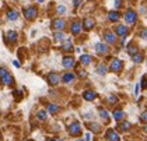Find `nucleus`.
<instances>
[{
    "instance_id": "f257e3e1",
    "label": "nucleus",
    "mask_w": 147,
    "mask_h": 141,
    "mask_svg": "<svg viewBox=\"0 0 147 141\" xmlns=\"http://www.w3.org/2000/svg\"><path fill=\"white\" fill-rule=\"evenodd\" d=\"M0 83L1 84H6V85H11L13 83H14L13 76L9 73V70L4 68V67H0Z\"/></svg>"
},
{
    "instance_id": "c756f323",
    "label": "nucleus",
    "mask_w": 147,
    "mask_h": 141,
    "mask_svg": "<svg viewBox=\"0 0 147 141\" xmlns=\"http://www.w3.org/2000/svg\"><path fill=\"white\" fill-rule=\"evenodd\" d=\"M100 116H101L105 122H108V112H107L104 108H100Z\"/></svg>"
},
{
    "instance_id": "49530a36",
    "label": "nucleus",
    "mask_w": 147,
    "mask_h": 141,
    "mask_svg": "<svg viewBox=\"0 0 147 141\" xmlns=\"http://www.w3.org/2000/svg\"><path fill=\"white\" fill-rule=\"evenodd\" d=\"M76 141H86V140H83V138H79V140H76Z\"/></svg>"
},
{
    "instance_id": "f704fd0d",
    "label": "nucleus",
    "mask_w": 147,
    "mask_h": 141,
    "mask_svg": "<svg viewBox=\"0 0 147 141\" xmlns=\"http://www.w3.org/2000/svg\"><path fill=\"white\" fill-rule=\"evenodd\" d=\"M140 38H143V39H147V28H143V30L140 31Z\"/></svg>"
},
{
    "instance_id": "9d476101",
    "label": "nucleus",
    "mask_w": 147,
    "mask_h": 141,
    "mask_svg": "<svg viewBox=\"0 0 147 141\" xmlns=\"http://www.w3.org/2000/svg\"><path fill=\"white\" fill-rule=\"evenodd\" d=\"M104 38L107 44H115L116 42V34L111 32V31H105L104 32Z\"/></svg>"
},
{
    "instance_id": "8fccbe9b",
    "label": "nucleus",
    "mask_w": 147,
    "mask_h": 141,
    "mask_svg": "<svg viewBox=\"0 0 147 141\" xmlns=\"http://www.w3.org/2000/svg\"><path fill=\"white\" fill-rule=\"evenodd\" d=\"M27 141H32V140H27Z\"/></svg>"
},
{
    "instance_id": "6e6552de",
    "label": "nucleus",
    "mask_w": 147,
    "mask_h": 141,
    "mask_svg": "<svg viewBox=\"0 0 147 141\" xmlns=\"http://www.w3.org/2000/svg\"><path fill=\"white\" fill-rule=\"evenodd\" d=\"M95 50H97V53H100V54H107L109 52V46L107 44L98 42V44H95Z\"/></svg>"
},
{
    "instance_id": "bb28decb",
    "label": "nucleus",
    "mask_w": 147,
    "mask_h": 141,
    "mask_svg": "<svg viewBox=\"0 0 147 141\" xmlns=\"http://www.w3.org/2000/svg\"><path fill=\"white\" fill-rule=\"evenodd\" d=\"M107 71H108V67L104 64V63L100 64V66H97V73H98L100 76H105V74H107Z\"/></svg>"
},
{
    "instance_id": "b1692460",
    "label": "nucleus",
    "mask_w": 147,
    "mask_h": 141,
    "mask_svg": "<svg viewBox=\"0 0 147 141\" xmlns=\"http://www.w3.org/2000/svg\"><path fill=\"white\" fill-rule=\"evenodd\" d=\"M62 49H63L65 52H71V50H73V44H71V41L66 39V41L63 42V45H62Z\"/></svg>"
},
{
    "instance_id": "9b49d317",
    "label": "nucleus",
    "mask_w": 147,
    "mask_h": 141,
    "mask_svg": "<svg viewBox=\"0 0 147 141\" xmlns=\"http://www.w3.org/2000/svg\"><path fill=\"white\" fill-rule=\"evenodd\" d=\"M129 32V30H127V27H125V25H116L115 27V34L116 35H119V36H126Z\"/></svg>"
},
{
    "instance_id": "2eb2a0df",
    "label": "nucleus",
    "mask_w": 147,
    "mask_h": 141,
    "mask_svg": "<svg viewBox=\"0 0 147 141\" xmlns=\"http://www.w3.org/2000/svg\"><path fill=\"white\" fill-rule=\"evenodd\" d=\"M95 25V21H94V18H90V17H87V18H84V21H83V27H84V30H87V31H90L91 28Z\"/></svg>"
},
{
    "instance_id": "f8f14e48",
    "label": "nucleus",
    "mask_w": 147,
    "mask_h": 141,
    "mask_svg": "<svg viewBox=\"0 0 147 141\" xmlns=\"http://www.w3.org/2000/svg\"><path fill=\"white\" fill-rule=\"evenodd\" d=\"M81 22L79 21H76V22H73L71 24V27H70V32L73 34V35H79L80 32H81Z\"/></svg>"
},
{
    "instance_id": "37998d69",
    "label": "nucleus",
    "mask_w": 147,
    "mask_h": 141,
    "mask_svg": "<svg viewBox=\"0 0 147 141\" xmlns=\"http://www.w3.org/2000/svg\"><path fill=\"white\" fill-rule=\"evenodd\" d=\"M90 138H91L90 133H87V134H86V141H90Z\"/></svg>"
},
{
    "instance_id": "a19ab883",
    "label": "nucleus",
    "mask_w": 147,
    "mask_h": 141,
    "mask_svg": "<svg viewBox=\"0 0 147 141\" xmlns=\"http://www.w3.org/2000/svg\"><path fill=\"white\" fill-rule=\"evenodd\" d=\"M139 84H136V88H135V97H137V95H139Z\"/></svg>"
},
{
    "instance_id": "4be33fe9",
    "label": "nucleus",
    "mask_w": 147,
    "mask_h": 141,
    "mask_svg": "<svg viewBox=\"0 0 147 141\" xmlns=\"http://www.w3.org/2000/svg\"><path fill=\"white\" fill-rule=\"evenodd\" d=\"M18 18V11L17 10H9L7 11V20L10 21H16Z\"/></svg>"
},
{
    "instance_id": "a18cd8bd",
    "label": "nucleus",
    "mask_w": 147,
    "mask_h": 141,
    "mask_svg": "<svg viewBox=\"0 0 147 141\" xmlns=\"http://www.w3.org/2000/svg\"><path fill=\"white\" fill-rule=\"evenodd\" d=\"M144 133L147 134V123H146V126H144Z\"/></svg>"
},
{
    "instance_id": "a211bd4d",
    "label": "nucleus",
    "mask_w": 147,
    "mask_h": 141,
    "mask_svg": "<svg viewBox=\"0 0 147 141\" xmlns=\"http://www.w3.org/2000/svg\"><path fill=\"white\" fill-rule=\"evenodd\" d=\"M119 18H121V13H119V11H109V13H108V20H109V21L116 22Z\"/></svg>"
},
{
    "instance_id": "cd10ccee",
    "label": "nucleus",
    "mask_w": 147,
    "mask_h": 141,
    "mask_svg": "<svg viewBox=\"0 0 147 141\" xmlns=\"http://www.w3.org/2000/svg\"><path fill=\"white\" fill-rule=\"evenodd\" d=\"M132 60H133L135 63H142V62H143V54L137 52L136 54H133V56H132Z\"/></svg>"
},
{
    "instance_id": "412c9836",
    "label": "nucleus",
    "mask_w": 147,
    "mask_h": 141,
    "mask_svg": "<svg viewBox=\"0 0 147 141\" xmlns=\"http://www.w3.org/2000/svg\"><path fill=\"white\" fill-rule=\"evenodd\" d=\"M59 110H60V108H59L57 105H55V103H49V105L46 106V112H49L51 115H56Z\"/></svg>"
},
{
    "instance_id": "f03ea898",
    "label": "nucleus",
    "mask_w": 147,
    "mask_h": 141,
    "mask_svg": "<svg viewBox=\"0 0 147 141\" xmlns=\"http://www.w3.org/2000/svg\"><path fill=\"white\" fill-rule=\"evenodd\" d=\"M123 68V62L121 59H112L111 62V66H109V70L112 73H121Z\"/></svg>"
},
{
    "instance_id": "dca6fc26",
    "label": "nucleus",
    "mask_w": 147,
    "mask_h": 141,
    "mask_svg": "<svg viewBox=\"0 0 147 141\" xmlns=\"http://www.w3.org/2000/svg\"><path fill=\"white\" fill-rule=\"evenodd\" d=\"M6 39L9 44H16L17 42V32L16 31H9L6 34Z\"/></svg>"
},
{
    "instance_id": "5701e85b",
    "label": "nucleus",
    "mask_w": 147,
    "mask_h": 141,
    "mask_svg": "<svg viewBox=\"0 0 147 141\" xmlns=\"http://www.w3.org/2000/svg\"><path fill=\"white\" fill-rule=\"evenodd\" d=\"M36 119L41 120V122H45V120L48 119V113H46V110H44V109L38 110V112H36Z\"/></svg>"
},
{
    "instance_id": "aec40b11",
    "label": "nucleus",
    "mask_w": 147,
    "mask_h": 141,
    "mask_svg": "<svg viewBox=\"0 0 147 141\" xmlns=\"http://www.w3.org/2000/svg\"><path fill=\"white\" fill-rule=\"evenodd\" d=\"M91 60H92V57L90 54H81L80 56V63L83 66H88L91 63Z\"/></svg>"
},
{
    "instance_id": "ddd939ff",
    "label": "nucleus",
    "mask_w": 147,
    "mask_h": 141,
    "mask_svg": "<svg viewBox=\"0 0 147 141\" xmlns=\"http://www.w3.org/2000/svg\"><path fill=\"white\" fill-rule=\"evenodd\" d=\"M83 98L86 101H94L97 98V92L95 91H91V89H87V91L83 92Z\"/></svg>"
},
{
    "instance_id": "58836bf2",
    "label": "nucleus",
    "mask_w": 147,
    "mask_h": 141,
    "mask_svg": "<svg viewBox=\"0 0 147 141\" xmlns=\"http://www.w3.org/2000/svg\"><path fill=\"white\" fill-rule=\"evenodd\" d=\"M121 6H122V0H115V7L119 9Z\"/></svg>"
},
{
    "instance_id": "0eeeda50",
    "label": "nucleus",
    "mask_w": 147,
    "mask_h": 141,
    "mask_svg": "<svg viewBox=\"0 0 147 141\" xmlns=\"http://www.w3.org/2000/svg\"><path fill=\"white\" fill-rule=\"evenodd\" d=\"M65 27H66V21H65L63 18H56V20L52 21V28H53V30L62 31Z\"/></svg>"
},
{
    "instance_id": "e433bc0d",
    "label": "nucleus",
    "mask_w": 147,
    "mask_h": 141,
    "mask_svg": "<svg viewBox=\"0 0 147 141\" xmlns=\"http://www.w3.org/2000/svg\"><path fill=\"white\" fill-rule=\"evenodd\" d=\"M13 94H14V97L17 95V101H21V98H23V95H21V92H20V91H14Z\"/></svg>"
},
{
    "instance_id": "a878e982",
    "label": "nucleus",
    "mask_w": 147,
    "mask_h": 141,
    "mask_svg": "<svg viewBox=\"0 0 147 141\" xmlns=\"http://www.w3.org/2000/svg\"><path fill=\"white\" fill-rule=\"evenodd\" d=\"M55 41H57V42H65L66 41V35L62 32V31H57V32H55Z\"/></svg>"
},
{
    "instance_id": "6ab92c4d",
    "label": "nucleus",
    "mask_w": 147,
    "mask_h": 141,
    "mask_svg": "<svg viewBox=\"0 0 147 141\" xmlns=\"http://www.w3.org/2000/svg\"><path fill=\"white\" fill-rule=\"evenodd\" d=\"M112 116L116 122H122L123 117H125V112L123 110H121V109H118V110H115V112L112 113Z\"/></svg>"
},
{
    "instance_id": "de8ad7c7",
    "label": "nucleus",
    "mask_w": 147,
    "mask_h": 141,
    "mask_svg": "<svg viewBox=\"0 0 147 141\" xmlns=\"http://www.w3.org/2000/svg\"><path fill=\"white\" fill-rule=\"evenodd\" d=\"M46 141H53V138H49V140H46Z\"/></svg>"
},
{
    "instance_id": "39448f33",
    "label": "nucleus",
    "mask_w": 147,
    "mask_h": 141,
    "mask_svg": "<svg viewBox=\"0 0 147 141\" xmlns=\"http://www.w3.org/2000/svg\"><path fill=\"white\" fill-rule=\"evenodd\" d=\"M38 15V11L35 7H27V9H24V17L27 18V20H34L35 17Z\"/></svg>"
},
{
    "instance_id": "4c0bfd02",
    "label": "nucleus",
    "mask_w": 147,
    "mask_h": 141,
    "mask_svg": "<svg viewBox=\"0 0 147 141\" xmlns=\"http://www.w3.org/2000/svg\"><path fill=\"white\" fill-rule=\"evenodd\" d=\"M81 3H83V0H73V4H74V7H79Z\"/></svg>"
},
{
    "instance_id": "7ed1b4c3",
    "label": "nucleus",
    "mask_w": 147,
    "mask_h": 141,
    "mask_svg": "<svg viewBox=\"0 0 147 141\" xmlns=\"http://www.w3.org/2000/svg\"><path fill=\"white\" fill-rule=\"evenodd\" d=\"M69 134L70 136H74V137H77V136L81 134V124H80L79 122H73L69 126Z\"/></svg>"
},
{
    "instance_id": "4468645a",
    "label": "nucleus",
    "mask_w": 147,
    "mask_h": 141,
    "mask_svg": "<svg viewBox=\"0 0 147 141\" xmlns=\"http://www.w3.org/2000/svg\"><path fill=\"white\" fill-rule=\"evenodd\" d=\"M107 138H108V141H119V134L115 130L109 129L107 131Z\"/></svg>"
},
{
    "instance_id": "09e8293b",
    "label": "nucleus",
    "mask_w": 147,
    "mask_h": 141,
    "mask_svg": "<svg viewBox=\"0 0 147 141\" xmlns=\"http://www.w3.org/2000/svg\"><path fill=\"white\" fill-rule=\"evenodd\" d=\"M0 140H1V133H0Z\"/></svg>"
},
{
    "instance_id": "473e14b6",
    "label": "nucleus",
    "mask_w": 147,
    "mask_h": 141,
    "mask_svg": "<svg viewBox=\"0 0 147 141\" xmlns=\"http://www.w3.org/2000/svg\"><path fill=\"white\" fill-rule=\"evenodd\" d=\"M140 122H142V123H147V110L140 115Z\"/></svg>"
},
{
    "instance_id": "f3484780",
    "label": "nucleus",
    "mask_w": 147,
    "mask_h": 141,
    "mask_svg": "<svg viewBox=\"0 0 147 141\" xmlns=\"http://www.w3.org/2000/svg\"><path fill=\"white\" fill-rule=\"evenodd\" d=\"M74 78H76V76H74L73 73L67 71V73H65V74H63L62 81H63V83H66V84H70V83H73V81H74Z\"/></svg>"
},
{
    "instance_id": "2f4dec72",
    "label": "nucleus",
    "mask_w": 147,
    "mask_h": 141,
    "mask_svg": "<svg viewBox=\"0 0 147 141\" xmlns=\"http://www.w3.org/2000/svg\"><path fill=\"white\" fill-rule=\"evenodd\" d=\"M108 102H109L111 105H115V103L118 102V97H116V95H109V98H108Z\"/></svg>"
},
{
    "instance_id": "c85d7f7f",
    "label": "nucleus",
    "mask_w": 147,
    "mask_h": 141,
    "mask_svg": "<svg viewBox=\"0 0 147 141\" xmlns=\"http://www.w3.org/2000/svg\"><path fill=\"white\" fill-rule=\"evenodd\" d=\"M127 53L130 54V56H133V54L137 53V48H136L133 44H130L129 46H127Z\"/></svg>"
},
{
    "instance_id": "c9c22d12",
    "label": "nucleus",
    "mask_w": 147,
    "mask_h": 141,
    "mask_svg": "<svg viewBox=\"0 0 147 141\" xmlns=\"http://www.w3.org/2000/svg\"><path fill=\"white\" fill-rule=\"evenodd\" d=\"M65 11H66V7H65V6H57V13H59V14H63Z\"/></svg>"
},
{
    "instance_id": "1a4fd4ad",
    "label": "nucleus",
    "mask_w": 147,
    "mask_h": 141,
    "mask_svg": "<svg viewBox=\"0 0 147 141\" xmlns=\"http://www.w3.org/2000/svg\"><path fill=\"white\" fill-rule=\"evenodd\" d=\"M62 64H63V67H65V68H71V67H74L76 62H74V59H73L71 56H65V57H63Z\"/></svg>"
},
{
    "instance_id": "423d86ee",
    "label": "nucleus",
    "mask_w": 147,
    "mask_h": 141,
    "mask_svg": "<svg viewBox=\"0 0 147 141\" xmlns=\"http://www.w3.org/2000/svg\"><path fill=\"white\" fill-rule=\"evenodd\" d=\"M48 83H49V85H57L60 83V76L57 74L56 71L49 73L48 74Z\"/></svg>"
},
{
    "instance_id": "ea45409f",
    "label": "nucleus",
    "mask_w": 147,
    "mask_h": 141,
    "mask_svg": "<svg viewBox=\"0 0 147 141\" xmlns=\"http://www.w3.org/2000/svg\"><path fill=\"white\" fill-rule=\"evenodd\" d=\"M80 77H81V78H84V77H87V71H84V70H81V71H80Z\"/></svg>"
},
{
    "instance_id": "72a5a7b5",
    "label": "nucleus",
    "mask_w": 147,
    "mask_h": 141,
    "mask_svg": "<svg viewBox=\"0 0 147 141\" xmlns=\"http://www.w3.org/2000/svg\"><path fill=\"white\" fill-rule=\"evenodd\" d=\"M142 88H143V89H146L147 88V77L146 76L142 77Z\"/></svg>"
},
{
    "instance_id": "7c9ffc66",
    "label": "nucleus",
    "mask_w": 147,
    "mask_h": 141,
    "mask_svg": "<svg viewBox=\"0 0 147 141\" xmlns=\"http://www.w3.org/2000/svg\"><path fill=\"white\" fill-rule=\"evenodd\" d=\"M90 130L94 131V133H98V131L101 130V129H100V124H97V123H91L90 124Z\"/></svg>"
},
{
    "instance_id": "c03bdc74",
    "label": "nucleus",
    "mask_w": 147,
    "mask_h": 141,
    "mask_svg": "<svg viewBox=\"0 0 147 141\" xmlns=\"http://www.w3.org/2000/svg\"><path fill=\"white\" fill-rule=\"evenodd\" d=\"M53 141H63L62 138H53Z\"/></svg>"
},
{
    "instance_id": "20e7f679",
    "label": "nucleus",
    "mask_w": 147,
    "mask_h": 141,
    "mask_svg": "<svg viewBox=\"0 0 147 141\" xmlns=\"http://www.w3.org/2000/svg\"><path fill=\"white\" fill-rule=\"evenodd\" d=\"M125 21L127 22V24H135L137 21V14H136V11L133 10H127L125 13Z\"/></svg>"
},
{
    "instance_id": "393cba45",
    "label": "nucleus",
    "mask_w": 147,
    "mask_h": 141,
    "mask_svg": "<svg viewBox=\"0 0 147 141\" xmlns=\"http://www.w3.org/2000/svg\"><path fill=\"white\" fill-rule=\"evenodd\" d=\"M118 127H119V130L121 131H127L130 127H132V124H130L129 122H119Z\"/></svg>"
},
{
    "instance_id": "79ce46f5",
    "label": "nucleus",
    "mask_w": 147,
    "mask_h": 141,
    "mask_svg": "<svg viewBox=\"0 0 147 141\" xmlns=\"http://www.w3.org/2000/svg\"><path fill=\"white\" fill-rule=\"evenodd\" d=\"M13 64L16 66V67H21V64H20V62H17V60H14V62H13Z\"/></svg>"
}]
</instances>
